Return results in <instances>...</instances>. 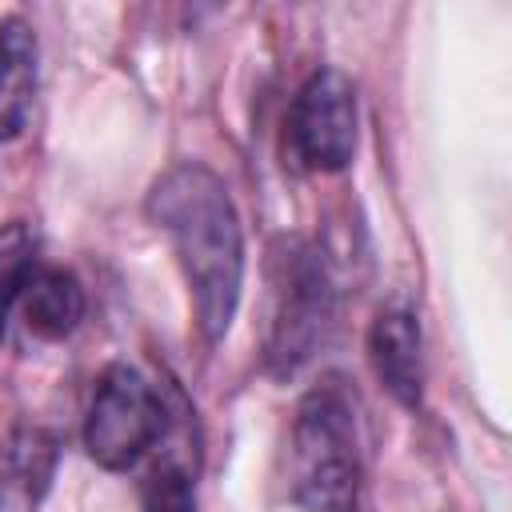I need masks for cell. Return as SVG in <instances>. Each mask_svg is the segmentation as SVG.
<instances>
[{"mask_svg":"<svg viewBox=\"0 0 512 512\" xmlns=\"http://www.w3.org/2000/svg\"><path fill=\"white\" fill-rule=\"evenodd\" d=\"M144 208L172 244L200 336L224 340L244 288V228L228 184L212 168L180 160L152 180Z\"/></svg>","mask_w":512,"mask_h":512,"instance_id":"6da1fadb","label":"cell"},{"mask_svg":"<svg viewBox=\"0 0 512 512\" xmlns=\"http://www.w3.org/2000/svg\"><path fill=\"white\" fill-rule=\"evenodd\" d=\"M264 284V368L288 380L320 352L336 324V280L312 240L276 236Z\"/></svg>","mask_w":512,"mask_h":512,"instance_id":"7a4b0ae2","label":"cell"},{"mask_svg":"<svg viewBox=\"0 0 512 512\" xmlns=\"http://www.w3.org/2000/svg\"><path fill=\"white\" fill-rule=\"evenodd\" d=\"M360 428L356 404L340 384L312 388L292 416L288 488L300 512H360Z\"/></svg>","mask_w":512,"mask_h":512,"instance_id":"3957f363","label":"cell"},{"mask_svg":"<svg viewBox=\"0 0 512 512\" xmlns=\"http://www.w3.org/2000/svg\"><path fill=\"white\" fill-rule=\"evenodd\" d=\"M168 408L156 384L132 364H108L96 380L88 416H84V448L108 472L136 468L148 448L164 436Z\"/></svg>","mask_w":512,"mask_h":512,"instance_id":"277c9868","label":"cell"},{"mask_svg":"<svg viewBox=\"0 0 512 512\" xmlns=\"http://www.w3.org/2000/svg\"><path fill=\"white\" fill-rule=\"evenodd\" d=\"M356 84L340 68H316L288 108V156L304 172H344L356 156Z\"/></svg>","mask_w":512,"mask_h":512,"instance_id":"5b68a950","label":"cell"},{"mask_svg":"<svg viewBox=\"0 0 512 512\" xmlns=\"http://www.w3.org/2000/svg\"><path fill=\"white\" fill-rule=\"evenodd\" d=\"M368 360L376 380L400 408H420L424 400V336L420 320L404 300L380 304L368 328Z\"/></svg>","mask_w":512,"mask_h":512,"instance_id":"8992f818","label":"cell"},{"mask_svg":"<svg viewBox=\"0 0 512 512\" xmlns=\"http://www.w3.org/2000/svg\"><path fill=\"white\" fill-rule=\"evenodd\" d=\"M60 444L52 432L20 424L0 440V512H40L52 476H56Z\"/></svg>","mask_w":512,"mask_h":512,"instance_id":"52a82bcc","label":"cell"},{"mask_svg":"<svg viewBox=\"0 0 512 512\" xmlns=\"http://www.w3.org/2000/svg\"><path fill=\"white\" fill-rule=\"evenodd\" d=\"M40 84V44L24 16L0 20V144L16 140L28 124Z\"/></svg>","mask_w":512,"mask_h":512,"instance_id":"ba28073f","label":"cell"},{"mask_svg":"<svg viewBox=\"0 0 512 512\" xmlns=\"http://www.w3.org/2000/svg\"><path fill=\"white\" fill-rule=\"evenodd\" d=\"M24 300V324L40 340H68L84 320V284L68 268H36L20 292Z\"/></svg>","mask_w":512,"mask_h":512,"instance_id":"9c48e42d","label":"cell"},{"mask_svg":"<svg viewBox=\"0 0 512 512\" xmlns=\"http://www.w3.org/2000/svg\"><path fill=\"white\" fill-rule=\"evenodd\" d=\"M32 272H36V232L24 220L0 224V340H4L8 312L20 300Z\"/></svg>","mask_w":512,"mask_h":512,"instance_id":"30bf717a","label":"cell"},{"mask_svg":"<svg viewBox=\"0 0 512 512\" xmlns=\"http://www.w3.org/2000/svg\"><path fill=\"white\" fill-rule=\"evenodd\" d=\"M140 508L144 512H200L196 508V480L184 464L160 460L140 480Z\"/></svg>","mask_w":512,"mask_h":512,"instance_id":"8fae6325","label":"cell"}]
</instances>
